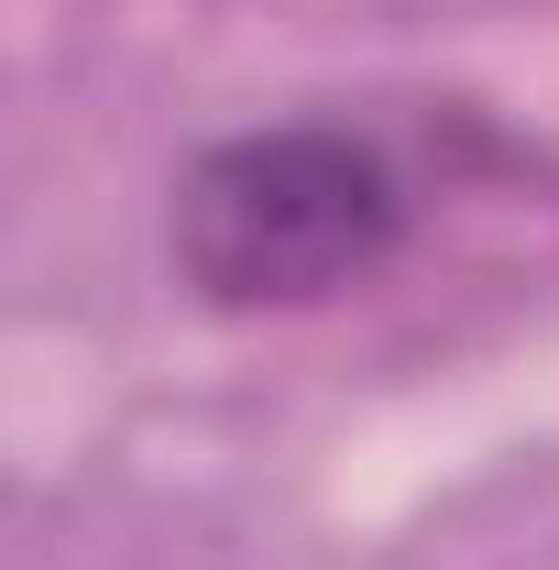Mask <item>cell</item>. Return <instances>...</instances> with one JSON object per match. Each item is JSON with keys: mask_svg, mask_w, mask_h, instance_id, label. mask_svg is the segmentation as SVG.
I'll return each instance as SVG.
<instances>
[{"mask_svg": "<svg viewBox=\"0 0 559 570\" xmlns=\"http://www.w3.org/2000/svg\"><path fill=\"white\" fill-rule=\"evenodd\" d=\"M406 230H418V187L373 132L264 121V132H219L209 154H187L165 253L198 307L275 318V307H318L341 285L384 275Z\"/></svg>", "mask_w": 559, "mask_h": 570, "instance_id": "1", "label": "cell"}]
</instances>
